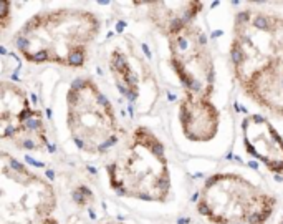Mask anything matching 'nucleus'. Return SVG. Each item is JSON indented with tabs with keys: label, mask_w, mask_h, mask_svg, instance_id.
Returning <instances> with one entry per match:
<instances>
[{
	"label": "nucleus",
	"mask_w": 283,
	"mask_h": 224,
	"mask_svg": "<svg viewBox=\"0 0 283 224\" xmlns=\"http://www.w3.org/2000/svg\"><path fill=\"white\" fill-rule=\"evenodd\" d=\"M230 58L243 93L283 116V15L242 10L233 22Z\"/></svg>",
	"instance_id": "nucleus-1"
},
{
	"label": "nucleus",
	"mask_w": 283,
	"mask_h": 224,
	"mask_svg": "<svg viewBox=\"0 0 283 224\" xmlns=\"http://www.w3.org/2000/svg\"><path fill=\"white\" fill-rule=\"evenodd\" d=\"M100 28V18L90 10H46L28 18L15 33L13 42L17 51L30 63L81 68Z\"/></svg>",
	"instance_id": "nucleus-2"
},
{
	"label": "nucleus",
	"mask_w": 283,
	"mask_h": 224,
	"mask_svg": "<svg viewBox=\"0 0 283 224\" xmlns=\"http://www.w3.org/2000/svg\"><path fill=\"white\" fill-rule=\"evenodd\" d=\"M108 183L119 196L164 203L171 194V173L162 141L147 126L134 128L109 161Z\"/></svg>",
	"instance_id": "nucleus-3"
},
{
	"label": "nucleus",
	"mask_w": 283,
	"mask_h": 224,
	"mask_svg": "<svg viewBox=\"0 0 283 224\" xmlns=\"http://www.w3.org/2000/svg\"><path fill=\"white\" fill-rule=\"evenodd\" d=\"M275 207L273 194L235 173L212 174L197 193V211L214 224H265Z\"/></svg>",
	"instance_id": "nucleus-4"
},
{
	"label": "nucleus",
	"mask_w": 283,
	"mask_h": 224,
	"mask_svg": "<svg viewBox=\"0 0 283 224\" xmlns=\"http://www.w3.org/2000/svg\"><path fill=\"white\" fill-rule=\"evenodd\" d=\"M66 126L76 146L91 154L111 149L121 135L111 101L88 76L75 80L66 91Z\"/></svg>",
	"instance_id": "nucleus-5"
},
{
	"label": "nucleus",
	"mask_w": 283,
	"mask_h": 224,
	"mask_svg": "<svg viewBox=\"0 0 283 224\" xmlns=\"http://www.w3.org/2000/svg\"><path fill=\"white\" fill-rule=\"evenodd\" d=\"M55 188L43 176L2 151L0 154V224H35L53 217Z\"/></svg>",
	"instance_id": "nucleus-6"
},
{
	"label": "nucleus",
	"mask_w": 283,
	"mask_h": 224,
	"mask_svg": "<svg viewBox=\"0 0 283 224\" xmlns=\"http://www.w3.org/2000/svg\"><path fill=\"white\" fill-rule=\"evenodd\" d=\"M169 58L186 98L212 100L215 85L214 57L204 32L189 25L167 38Z\"/></svg>",
	"instance_id": "nucleus-7"
},
{
	"label": "nucleus",
	"mask_w": 283,
	"mask_h": 224,
	"mask_svg": "<svg viewBox=\"0 0 283 224\" xmlns=\"http://www.w3.org/2000/svg\"><path fill=\"white\" fill-rule=\"evenodd\" d=\"M0 136L15 148L28 151L48 144L42 111L33 108L25 90L9 80L0 83Z\"/></svg>",
	"instance_id": "nucleus-8"
},
{
	"label": "nucleus",
	"mask_w": 283,
	"mask_h": 224,
	"mask_svg": "<svg viewBox=\"0 0 283 224\" xmlns=\"http://www.w3.org/2000/svg\"><path fill=\"white\" fill-rule=\"evenodd\" d=\"M247 151L271 173H283V138L265 116L250 115L242 121Z\"/></svg>",
	"instance_id": "nucleus-9"
},
{
	"label": "nucleus",
	"mask_w": 283,
	"mask_h": 224,
	"mask_svg": "<svg viewBox=\"0 0 283 224\" xmlns=\"http://www.w3.org/2000/svg\"><path fill=\"white\" fill-rule=\"evenodd\" d=\"M220 115L212 100H196L182 96L179 106V123L186 138L191 141H210L219 131Z\"/></svg>",
	"instance_id": "nucleus-10"
},
{
	"label": "nucleus",
	"mask_w": 283,
	"mask_h": 224,
	"mask_svg": "<svg viewBox=\"0 0 283 224\" xmlns=\"http://www.w3.org/2000/svg\"><path fill=\"white\" fill-rule=\"evenodd\" d=\"M146 10V17L166 38L192 25L202 10V2H144L137 4Z\"/></svg>",
	"instance_id": "nucleus-11"
},
{
	"label": "nucleus",
	"mask_w": 283,
	"mask_h": 224,
	"mask_svg": "<svg viewBox=\"0 0 283 224\" xmlns=\"http://www.w3.org/2000/svg\"><path fill=\"white\" fill-rule=\"evenodd\" d=\"M109 72H111L116 88L121 91L123 96H126L131 101H136L137 96L141 95V78L131 65V60L123 50L116 48L111 51L108 58Z\"/></svg>",
	"instance_id": "nucleus-12"
},
{
	"label": "nucleus",
	"mask_w": 283,
	"mask_h": 224,
	"mask_svg": "<svg viewBox=\"0 0 283 224\" xmlns=\"http://www.w3.org/2000/svg\"><path fill=\"white\" fill-rule=\"evenodd\" d=\"M0 28L4 32L9 27V18H10V4L9 2H0Z\"/></svg>",
	"instance_id": "nucleus-13"
},
{
	"label": "nucleus",
	"mask_w": 283,
	"mask_h": 224,
	"mask_svg": "<svg viewBox=\"0 0 283 224\" xmlns=\"http://www.w3.org/2000/svg\"><path fill=\"white\" fill-rule=\"evenodd\" d=\"M35 224H60V223H58L56 219H55V217H46V219L38 221V223H35Z\"/></svg>",
	"instance_id": "nucleus-14"
},
{
	"label": "nucleus",
	"mask_w": 283,
	"mask_h": 224,
	"mask_svg": "<svg viewBox=\"0 0 283 224\" xmlns=\"http://www.w3.org/2000/svg\"><path fill=\"white\" fill-rule=\"evenodd\" d=\"M106 224H124V223H106Z\"/></svg>",
	"instance_id": "nucleus-15"
},
{
	"label": "nucleus",
	"mask_w": 283,
	"mask_h": 224,
	"mask_svg": "<svg viewBox=\"0 0 283 224\" xmlns=\"http://www.w3.org/2000/svg\"><path fill=\"white\" fill-rule=\"evenodd\" d=\"M280 224H283V221H282V223H280Z\"/></svg>",
	"instance_id": "nucleus-16"
}]
</instances>
